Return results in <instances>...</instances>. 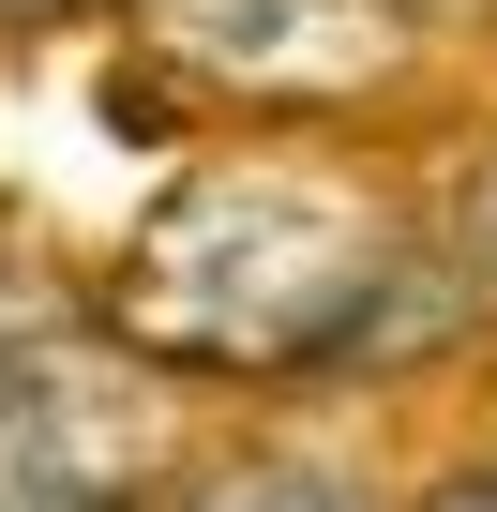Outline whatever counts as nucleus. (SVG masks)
I'll return each mask as SVG.
<instances>
[{
    "instance_id": "423d86ee",
    "label": "nucleus",
    "mask_w": 497,
    "mask_h": 512,
    "mask_svg": "<svg viewBox=\"0 0 497 512\" xmlns=\"http://www.w3.org/2000/svg\"><path fill=\"white\" fill-rule=\"evenodd\" d=\"M392 512H497V452H452V467L392 482Z\"/></svg>"
},
{
    "instance_id": "20e7f679",
    "label": "nucleus",
    "mask_w": 497,
    "mask_h": 512,
    "mask_svg": "<svg viewBox=\"0 0 497 512\" xmlns=\"http://www.w3.org/2000/svg\"><path fill=\"white\" fill-rule=\"evenodd\" d=\"M151 512H392V482L347 467V452H317V437H226V452H196Z\"/></svg>"
},
{
    "instance_id": "39448f33",
    "label": "nucleus",
    "mask_w": 497,
    "mask_h": 512,
    "mask_svg": "<svg viewBox=\"0 0 497 512\" xmlns=\"http://www.w3.org/2000/svg\"><path fill=\"white\" fill-rule=\"evenodd\" d=\"M437 226H452V256H467V287H482V317H497V121L437 166Z\"/></svg>"
},
{
    "instance_id": "7ed1b4c3",
    "label": "nucleus",
    "mask_w": 497,
    "mask_h": 512,
    "mask_svg": "<svg viewBox=\"0 0 497 512\" xmlns=\"http://www.w3.org/2000/svg\"><path fill=\"white\" fill-rule=\"evenodd\" d=\"M196 392H166L136 347H106L91 317L31 332L0 362V512H151L196 467Z\"/></svg>"
},
{
    "instance_id": "f03ea898",
    "label": "nucleus",
    "mask_w": 497,
    "mask_h": 512,
    "mask_svg": "<svg viewBox=\"0 0 497 512\" xmlns=\"http://www.w3.org/2000/svg\"><path fill=\"white\" fill-rule=\"evenodd\" d=\"M106 46L196 136H392L452 76L407 0H121Z\"/></svg>"
},
{
    "instance_id": "f257e3e1",
    "label": "nucleus",
    "mask_w": 497,
    "mask_h": 512,
    "mask_svg": "<svg viewBox=\"0 0 497 512\" xmlns=\"http://www.w3.org/2000/svg\"><path fill=\"white\" fill-rule=\"evenodd\" d=\"M91 332L166 392H362L497 317L392 136H181L91 256Z\"/></svg>"
},
{
    "instance_id": "0eeeda50",
    "label": "nucleus",
    "mask_w": 497,
    "mask_h": 512,
    "mask_svg": "<svg viewBox=\"0 0 497 512\" xmlns=\"http://www.w3.org/2000/svg\"><path fill=\"white\" fill-rule=\"evenodd\" d=\"M61 31H121V0H0V61H16V46H61Z\"/></svg>"
},
{
    "instance_id": "6e6552de",
    "label": "nucleus",
    "mask_w": 497,
    "mask_h": 512,
    "mask_svg": "<svg viewBox=\"0 0 497 512\" xmlns=\"http://www.w3.org/2000/svg\"><path fill=\"white\" fill-rule=\"evenodd\" d=\"M407 16H422L452 61H482V46H497V0H407Z\"/></svg>"
}]
</instances>
